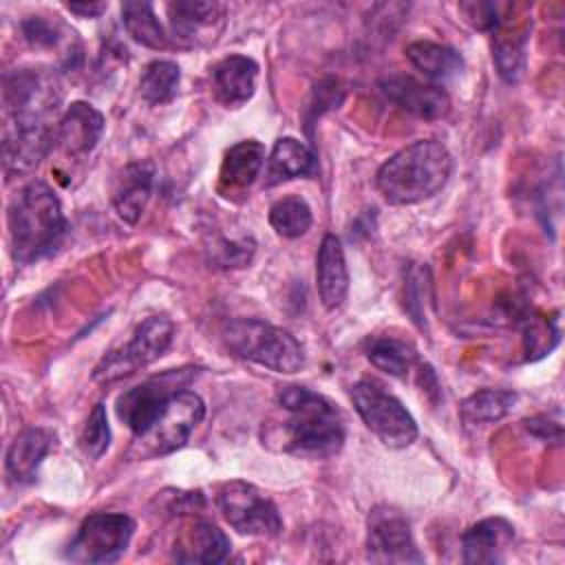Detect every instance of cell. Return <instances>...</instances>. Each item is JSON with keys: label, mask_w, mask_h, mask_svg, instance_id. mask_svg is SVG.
<instances>
[{"label": "cell", "mask_w": 565, "mask_h": 565, "mask_svg": "<svg viewBox=\"0 0 565 565\" xmlns=\"http://www.w3.org/2000/svg\"><path fill=\"white\" fill-rule=\"evenodd\" d=\"M514 539V527L503 516H488L472 523L461 534L463 563L468 565H494L501 563L505 550Z\"/></svg>", "instance_id": "15"}, {"label": "cell", "mask_w": 565, "mask_h": 565, "mask_svg": "<svg viewBox=\"0 0 565 565\" xmlns=\"http://www.w3.org/2000/svg\"><path fill=\"white\" fill-rule=\"evenodd\" d=\"M216 505L223 519L238 532L247 536H278L282 530V519L278 508L267 499L256 486L234 479L221 486L216 494Z\"/></svg>", "instance_id": "9"}, {"label": "cell", "mask_w": 565, "mask_h": 565, "mask_svg": "<svg viewBox=\"0 0 565 565\" xmlns=\"http://www.w3.org/2000/svg\"><path fill=\"white\" fill-rule=\"evenodd\" d=\"M55 141L46 121L7 119L4 124V170L7 174H26L40 166Z\"/></svg>", "instance_id": "13"}, {"label": "cell", "mask_w": 565, "mask_h": 565, "mask_svg": "<svg viewBox=\"0 0 565 565\" xmlns=\"http://www.w3.org/2000/svg\"><path fill=\"white\" fill-rule=\"evenodd\" d=\"M380 90L397 108L422 119H439L450 110V97L441 86L424 84L411 75H388L380 82Z\"/></svg>", "instance_id": "14"}, {"label": "cell", "mask_w": 565, "mask_h": 565, "mask_svg": "<svg viewBox=\"0 0 565 565\" xmlns=\"http://www.w3.org/2000/svg\"><path fill=\"white\" fill-rule=\"evenodd\" d=\"M254 247H256V243L249 236H241V238L216 236V238H212L207 252H210L212 260L218 263L221 267H243L249 263Z\"/></svg>", "instance_id": "34"}, {"label": "cell", "mask_w": 565, "mask_h": 565, "mask_svg": "<svg viewBox=\"0 0 565 565\" xmlns=\"http://www.w3.org/2000/svg\"><path fill=\"white\" fill-rule=\"evenodd\" d=\"M203 417L205 404L194 391L183 388L174 393L152 419V424L143 433L135 435L130 455L137 459H152L183 448Z\"/></svg>", "instance_id": "5"}, {"label": "cell", "mask_w": 565, "mask_h": 565, "mask_svg": "<svg viewBox=\"0 0 565 565\" xmlns=\"http://www.w3.org/2000/svg\"><path fill=\"white\" fill-rule=\"evenodd\" d=\"M154 188V163L152 161H132L128 163L113 188V205L121 221L137 223L143 214L150 194Z\"/></svg>", "instance_id": "20"}, {"label": "cell", "mask_w": 565, "mask_h": 565, "mask_svg": "<svg viewBox=\"0 0 565 565\" xmlns=\"http://www.w3.org/2000/svg\"><path fill=\"white\" fill-rule=\"evenodd\" d=\"M230 554V539L221 527L210 521H194L183 530L172 547L177 563H203L214 565L225 561Z\"/></svg>", "instance_id": "21"}, {"label": "cell", "mask_w": 565, "mask_h": 565, "mask_svg": "<svg viewBox=\"0 0 565 565\" xmlns=\"http://www.w3.org/2000/svg\"><path fill=\"white\" fill-rule=\"evenodd\" d=\"M62 90L57 77L44 68H15L4 75L2 106L7 119L46 121L57 108Z\"/></svg>", "instance_id": "10"}, {"label": "cell", "mask_w": 565, "mask_h": 565, "mask_svg": "<svg viewBox=\"0 0 565 565\" xmlns=\"http://www.w3.org/2000/svg\"><path fill=\"white\" fill-rule=\"evenodd\" d=\"M230 353L276 373H296L305 366L302 344L285 329L256 318H232L221 327Z\"/></svg>", "instance_id": "4"}, {"label": "cell", "mask_w": 565, "mask_h": 565, "mask_svg": "<svg viewBox=\"0 0 565 565\" xmlns=\"http://www.w3.org/2000/svg\"><path fill=\"white\" fill-rule=\"evenodd\" d=\"M135 534V521L121 512H95L82 521L66 547L73 563H115L124 556Z\"/></svg>", "instance_id": "7"}, {"label": "cell", "mask_w": 565, "mask_h": 565, "mask_svg": "<svg viewBox=\"0 0 565 565\" xmlns=\"http://www.w3.org/2000/svg\"><path fill=\"white\" fill-rule=\"evenodd\" d=\"M525 29L514 31H497L494 42H492V57L497 64L499 75L505 82H519V77L525 71Z\"/></svg>", "instance_id": "30"}, {"label": "cell", "mask_w": 565, "mask_h": 565, "mask_svg": "<svg viewBox=\"0 0 565 565\" xmlns=\"http://www.w3.org/2000/svg\"><path fill=\"white\" fill-rule=\"evenodd\" d=\"M174 338V324L166 316H148L141 320L132 338L117 351H110L97 366L93 377L97 382H115L159 360Z\"/></svg>", "instance_id": "8"}, {"label": "cell", "mask_w": 565, "mask_h": 565, "mask_svg": "<svg viewBox=\"0 0 565 565\" xmlns=\"http://www.w3.org/2000/svg\"><path fill=\"white\" fill-rule=\"evenodd\" d=\"M22 31L24 38L33 44V46H53L57 42V31L55 24H51L44 18H29L22 22Z\"/></svg>", "instance_id": "36"}, {"label": "cell", "mask_w": 565, "mask_h": 565, "mask_svg": "<svg viewBox=\"0 0 565 565\" xmlns=\"http://www.w3.org/2000/svg\"><path fill=\"white\" fill-rule=\"evenodd\" d=\"M258 64L247 55H230L212 66L210 82L216 102L225 108H238L247 104L256 90Z\"/></svg>", "instance_id": "16"}, {"label": "cell", "mask_w": 565, "mask_h": 565, "mask_svg": "<svg viewBox=\"0 0 565 565\" xmlns=\"http://www.w3.org/2000/svg\"><path fill=\"white\" fill-rule=\"evenodd\" d=\"M225 15V7L218 2H203V0H177L168 4L170 31L174 40L183 44H199L207 33L221 29Z\"/></svg>", "instance_id": "18"}, {"label": "cell", "mask_w": 565, "mask_h": 565, "mask_svg": "<svg viewBox=\"0 0 565 565\" xmlns=\"http://www.w3.org/2000/svg\"><path fill=\"white\" fill-rule=\"evenodd\" d=\"M558 342V329L554 322L543 318H532L525 327V349L527 358H541L554 349Z\"/></svg>", "instance_id": "35"}, {"label": "cell", "mask_w": 565, "mask_h": 565, "mask_svg": "<svg viewBox=\"0 0 565 565\" xmlns=\"http://www.w3.org/2000/svg\"><path fill=\"white\" fill-rule=\"evenodd\" d=\"M452 157L441 141L419 139L388 157L377 174L380 194L393 205H411L437 194L450 179Z\"/></svg>", "instance_id": "3"}, {"label": "cell", "mask_w": 565, "mask_h": 565, "mask_svg": "<svg viewBox=\"0 0 565 565\" xmlns=\"http://www.w3.org/2000/svg\"><path fill=\"white\" fill-rule=\"evenodd\" d=\"M79 444H82L84 455L90 457V459H99L108 450V446H110V426H108L104 404H95V408L90 411V415L84 424Z\"/></svg>", "instance_id": "33"}, {"label": "cell", "mask_w": 565, "mask_h": 565, "mask_svg": "<svg viewBox=\"0 0 565 565\" xmlns=\"http://www.w3.org/2000/svg\"><path fill=\"white\" fill-rule=\"evenodd\" d=\"M192 380L190 369L179 371H166L161 375H154L126 393L117 399V417L132 430V435L143 433L152 419L159 415V411L166 406V402L183 391Z\"/></svg>", "instance_id": "11"}, {"label": "cell", "mask_w": 565, "mask_h": 565, "mask_svg": "<svg viewBox=\"0 0 565 565\" xmlns=\"http://www.w3.org/2000/svg\"><path fill=\"white\" fill-rule=\"evenodd\" d=\"M351 402L364 426L388 448H406L417 439V424L406 406L375 380L351 386Z\"/></svg>", "instance_id": "6"}, {"label": "cell", "mask_w": 565, "mask_h": 565, "mask_svg": "<svg viewBox=\"0 0 565 565\" xmlns=\"http://www.w3.org/2000/svg\"><path fill=\"white\" fill-rule=\"evenodd\" d=\"M525 428L541 437V439H554V441H561V424L558 422H552L550 417L545 415H536L532 419H525Z\"/></svg>", "instance_id": "38"}, {"label": "cell", "mask_w": 565, "mask_h": 565, "mask_svg": "<svg viewBox=\"0 0 565 565\" xmlns=\"http://www.w3.org/2000/svg\"><path fill=\"white\" fill-rule=\"evenodd\" d=\"M55 435L49 428H24L7 450V475L13 483H31L42 459L51 452Z\"/></svg>", "instance_id": "22"}, {"label": "cell", "mask_w": 565, "mask_h": 565, "mask_svg": "<svg viewBox=\"0 0 565 565\" xmlns=\"http://www.w3.org/2000/svg\"><path fill=\"white\" fill-rule=\"evenodd\" d=\"M316 172V157L309 150V146H305L300 139L296 137H280L274 148L271 154L267 159V185H276L282 181H291L298 177H307Z\"/></svg>", "instance_id": "24"}, {"label": "cell", "mask_w": 565, "mask_h": 565, "mask_svg": "<svg viewBox=\"0 0 565 565\" xmlns=\"http://www.w3.org/2000/svg\"><path fill=\"white\" fill-rule=\"evenodd\" d=\"M369 558L375 563H422L424 556L417 552L411 523L406 516L388 505H380L369 516L366 536Z\"/></svg>", "instance_id": "12"}, {"label": "cell", "mask_w": 565, "mask_h": 565, "mask_svg": "<svg viewBox=\"0 0 565 565\" xmlns=\"http://www.w3.org/2000/svg\"><path fill=\"white\" fill-rule=\"evenodd\" d=\"M278 406L287 413L282 422L285 448L294 455L327 459L344 444V419L335 404L307 386H285Z\"/></svg>", "instance_id": "2"}, {"label": "cell", "mask_w": 565, "mask_h": 565, "mask_svg": "<svg viewBox=\"0 0 565 565\" xmlns=\"http://www.w3.org/2000/svg\"><path fill=\"white\" fill-rule=\"evenodd\" d=\"M121 22L128 31V35L148 46V49H163L168 44V35L154 13V7L150 2H124L121 4Z\"/></svg>", "instance_id": "27"}, {"label": "cell", "mask_w": 565, "mask_h": 565, "mask_svg": "<svg viewBox=\"0 0 565 565\" xmlns=\"http://www.w3.org/2000/svg\"><path fill=\"white\" fill-rule=\"evenodd\" d=\"M430 274L428 267L413 265L406 274V309L413 320L424 329L428 324L426 305L430 302Z\"/></svg>", "instance_id": "32"}, {"label": "cell", "mask_w": 565, "mask_h": 565, "mask_svg": "<svg viewBox=\"0 0 565 565\" xmlns=\"http://www.w3.org/2000/svg\"><path fill=\"white\" fill-rule=\"evenodd\" d=\"M179 79L181 71L172 60H154L141 73L139 93L148 104L161 106L177 95Z\"/></svg>", "instance_id": "28"}, {"label": "cell", "mask_w": 565, "mask_h": 565, "mask_svg": "<svg viewBox=\"0 0 565 565\" xmlns=\"http://www.w3.org/2000/svg\"><path fill=\"white\" fill-rule=\"evenodd\" d=\"M316 285L324 309L333 311L347 300L349 269L342 243L335 234H324L316 256Z\"/></svg>", "instance_id": "19"}, {"label": "cell", "mask_w": 565, "mask_h": 565, "mask_svg": "<svg viewBox=\"0 0 565 565\" xmlns=\"http://www.w3.org/2000/svg\"><path fill=\"white\" fill-rule=\"evenodd\" d=\"M104 132V117L86 102H73L55 130V141L68 157H86Z\"/></svg>", "instance_id": "17"}, {"label": "cell", "mask_w": 565, "mask_h": 565, "mask_svg": "<svg viewBox=\"0 0 565 565\" xmlns=\"http://www.w3.org/2000/svg\"><path fill=\"white\" fill-rule=\"evenodd\" d=\"M461 11L468 13V20H470L477 29H490V31H494V29L499 26V18H497V7H494V4L470 2V4H461Z\"/></svg>", "instance_id": "37"}, {"label": "cell", "mask_w": 565, "mask_h": 565, "mask_svg": "<svg viewBox=\"0 0 565 565\" xmlns=\"http://www.w3.org/2000/svg\"><path fill=\"white\" fill-rule=\"evenodd\" d=\"M369 362L393 375V377H406V373L411 371V366L417 360V353L411 344L395 340V338H375L366 351Z\"/></svg>", "instance_id": "29"}, {"label": "cell", "mask_w": 565, "mask_h": 565, "mask_svg": "<svg viewBox=\"0 0 565 565\" xmlns=\"http://www.w3.org/2000/svg\"><path fill=\"white\" fill-rule=\"evenodd\" d=\"M269 223L282 238H298L311 227V207L300 196H282L269 207Z\"/></svg>", "instance_id": "31"}, {"label": "cell", "mask_w": 565, "mask_h": 565, "mask_svg": "<svg viewBox=\"0 0 565 565\" xmlns=\"http://www.w3.org/2000/svg\"><path fill=\"white\" fill-rule=\"evenodd\" d=\"M66 9L82 18H97L102 11H106V2H68Z\"/></svg>", "instance_id": "39"}, {"label": "cell", "mask_w": 565, "mask_h": 565, "mask_svg": "<svg viewBox=\"0 0 565 565\" xmlns=\"http://www.w3.org/2000/svg\"><path fill=\"white\" fill-rule=\"evenodd\" d=\"M7 221L11 254L18 265H31L51 256L66 234L62 203L44 181H31L13 196Z\"/></svg>", "instance_id": "1"}, {"label": "cell", "mask_w": 565, "mask_h": 565, "mask_svg": "<svg viewBox=\"0 0 565 565\" xmlns=\"http://www.w3.org/2000/svg\"><path fill=\"white\" fill-rule=\"evenodd\" d=\"M516 404V393L503 388H481L461 402V419L466 426H488L503 419Z\"/></svg>", "instance_id": "26"}, {"label": "cell", "mask_w": 565, "mask_h": 565, "mask_svg": "<svg viewBox=\"0 0 565 565\" xmlns=\"http://www.w3.org/2000/svg\"><path fill=\"white\" fill-rule=\"evenodd\" d=\"M406 57L419 73H424L430 79H448L461 73L463 68V57L459 51L430 40L411 42L406 46Z\"/></svg>", "instance_id": "25"}, {"label": "cell", "mask_w": 565, "mask_h": 565, "mask_svg": "<svg viewBox=\"0 0 565 565\" xmlns=\"http://www.w3.org/2000/svg\"><path fill=\"white\" fill-rule=\"evenodd\" d=\"M263 166H265V146L256 139L238 141L223 157L221 172H218V188L225 192V196L241 194L256 181Z\"/></svg>", "instance_id": "23"}]
</instances>
